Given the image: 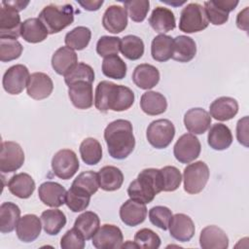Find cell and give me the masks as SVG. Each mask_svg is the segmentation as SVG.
<instances>
[{
    "label": "cell",
    "instance_id": "cell-15",
    "mask_svg": "<svg viewBox=\"0 0 249 249\" xmlns=\"http://www.w3.org/2000/svg\"><path fill=\"white\" fill-rule=\"evenodd\" d=\"M168 229L170 235L180 242L190 241L195 235L196 231L192 218L184 213L172 215Z\"/></svg>",
    "mask_w": 249,
    "mask_h": 249
},
{
    "label": "cell",
    "instance_id": "cell-54",
    "mask_svg": "<svg viewBox=\"0 0 249 249\" xmlns=\"http://www.w3.org/2000/svg\"><path fill=\"white\" fill-rule=\"evenodd\" d=\"M78 4H80L85 10L87 11H97L103 4V0H86V1H78Z\"/></svg>",
    "mask_w": 249,
    "mask_h": 249
},
{
    "label": "cell",
    "instance_id": "cell-5",
    "mask_svg": "<svg viewBox=\"0 0 249 249\" xmlns=\"http://www.w3.org/2000/svg\"><path fill=\"white\" fill-rule=\"evenodd\" d=\"M209 24L204 7L198 3H190L181 11L179 29L185 33L204 30Z\"/></svg>",
    "mask_w": 249,
    "mask_h": 249
},
{
    "label": "cell",
    "instance_id": "cell-53",
    "mask_svg": "<svg viewBox=\"0 0 249 249\" xmlns=\"http://www.w3.org/2000/svg\"><path fill=\"white\" fill-rule=\"evenodd\" d=\"M236 25L239 29L248 30V7L239 12L236 17Z\"/></svg>",
    "mask_w": 249,
    "mask_h": 249
},
{
    "label": "cell",
    "instance_id": "cell-49",
    "mask_svg": "<svg viewBox=\"0 0 249 249\" xmlns=\"http://www.w3.org/2000/svg\"><path fill=\"white\" fill-rule=\"evenodd\" d=\"M121 49V38L116 36H102L96 43V52L102 57L118 54Z\"/></svg>",
    "mask_w": 249,
    "mask_h": 249
},
{
    "label": "cell",
    "instance_id": "cell-9",
    "mask_svg": "<svg viewBox=\"0 0 249 249\" xmlns=\"http://www.w3.org/2000/svg\"><path fill=\"white\" fill-rule=\"evenodd\" d=\"M24 162V152L20 145L14 141H4L1 144L0 171L11 173L19 169Z\"/></svg>",
    "mask_w": 249,
    "mask_h": 249
},
{
    "label": "cell",
    "instance_id": "cell-36",
    "mask_svg": "<svg viewBox=\"0 0 249 249\" xmlns=\"http://www.w3.org/2000/svg\"><path fill=\"white\" fill-rule=\"evenodd\" d=\"M173 38L169 35L159 34L156 36L151 45V54L154 60L165 62L172 57Z\"/></svg>",
    "mask_w": 249,
    "mask_h": 249
},
{
    "label": "cell",
    "instance_id": "cell-30",
    "mask_svg": "<svg viewBox=\"0 0 249 249\" xmlns=\"http://www.w3.org/2000/svg\"><path fill=\"white\" fill-rule=\"evenodd\" d=\"M196 53V45L193 38L186 35H179L173 39L172 57L179 62L191 61Z\"/></svg>",
    "mask_w": 249,
    "mask_h": 249
},
{
    "label": "cell",
    "instance_id": "cell-8",
    "mask_svg": "<svg viewBox=\"0 0 249 249\" xmlns=\"http://www.w3.org/2000/svg\"><path fill=\"white\" fill-rule=\"evenodd\" d=\"M80 167L76 153L70 149H62L54 154L52 159V168L54 175L60 179L72 178Z\"/></svg>",
    "mask_w": 249,
    "mask_h": 249
},
{
    "label": "cell",
    "instance_id": "cell-35",
    "mask_svg": "<svg viewBox=\"0 0 249 249\" xmlns=\"http://www.w3.org/2000/svg\"><path fill=\"white\" fill-rule=\"evenodd\" d=\"M42 227L46 233L56 235L66 225V216L59 209H48L41 214Z\"/></svg>",
    "mask_w": 249,
    "mask_h": 249
},
{
    "label": "cell",
    "instance_id": "cell-48",
    "mask_svg": "<svg viewBox=\"0 0 249 249\" xmlns=\"http://www.w3.org/2000/svg\"><path fill=\"white\" fill-rule=\"evenodd\" d=\"M171 218H172V211L166 206L158 205V206L152 207L149 210L150 222L154 226L163 231L168 230V226Z\"/></svg>",
    "mask_w": 249,
    "mask_h": 249
},
{
    "label": "cell",
    "instance_id": "cell-11",
    "mask_svg": "<svg viewBox=\"0 0 249 249\" xmlns=\"http://www.w3.org/2000/svg\"><path fill=\"white\" fill-rule=\"evenodd\" d=\"M30 74L28 68L23 64H16L6 70L3 75L2 85L10 94H19L27 87Z\"/></svg>",
    "mask_w": 249,
    "mask_h": 249
},
{
    "label": "cell",
    "instance_id": "cell-25",
    "mask_svg": "<svg viewBox=\"0 0 249 249\" xmlns=\"http://www.w3.org/2000/svg\"><path fill=\"white\" fill-rule=\"evenodd\" d=\"M210 116L217 121L225 122L232 119L238 112L237 101L230 96H221L215 99L209 107Z\"/></svg>",
    "mask_w": 249,
    "mask_h": 249
},
{
    "label": "cell",
    "instance_id": "cell-28",
    "mask_svg": "<svg viewBox=\"0 0 249 249\" xmlns=\"http://www.w3.org/2000/svg\"><path fill=\"white\" fill-rule=\"evenodd\" d=\"M33 178L24 172L13 175L8 182V189L12 195L18 198H28L35 190Z\"/></svg>",
    "mask_w": 249,
    "mask_h": 249
},
{
    "label": "cell",
    "instance_id": "cell-40",
    "mask_svg": "<svg viewBox=\"0 0 249 249\" xmlns=\"http://www.w3.org/2000/svg\"><path fill=\"white\" fill-rule=\"evenodd\" d=\"M121 53L129 60H137L144 54V43L135 35H126L121 39Z\"/></svg>",
    "mask_w": 249,
    "mask_h": 249
},
{
    "label": "cell",
    "instance_id": "cell-23",
    "mask_svg": "<svg viewBox=\"0 0 249 249\" xmlns=\"http://www.w3.org/2000/svg\"><path fill=\"white\" fill-rule=\"evenodd\" d=\"M147 216V207L133 199H128L120 208V218L122 222L129 227H135L143 223Z\"/></svg>",
    "mask_w": 249,
    "mask_h": 249
},
{
    "label": "cell",
    "instance_id": "cell-34",
    "mask_svg": "<svg viewBox=\"0 0 249 249\" xmlns=\"http://www.w3.org/2000/svg\"><path fill=\"white\" fill-rule=\"evenodd\" d=\"M20 219L19 207L11 201L3 202L0 206V231L8 233L13 231Z\"/></svg>",
    "mask_w": 249,
    "mask_h": 249
},
{
    "label": "cell",
    "instance_id": "cell-17",
    "mask_svg": "<svg viewBox=\"0 0 249 249\" xmlns=\"http://www.w3.org/2000/svg\"><path fill=\"white\" fill-rule=\"evenodd\" d=\"M53 89V80L43 72H35L30 75L26 91L28 96L36 100H42L51 95Z\"/></svg>",
    "mask_w": 249,
    "mask_h": 249
},
{
    "label": "cell",
    "instance_id": "cell-13",
    "mask_svg": "<svg viewBox=\"0 0 249 249\" xmlns=\"http://www.w3.org/2000/svg\"><path fill=\"white\" fill-rule=\"evenodd\" d=\"M21 23L18 12L2 4L0 9V38L18 39L20 36Z\"/></svg>",
    "mask_w": 249,
    "mask_h": 249
},
{
    "label": "cell",
    "instance_id": "cell-22",
    "mask_svg": "<svg viewBox=\"0 0 249 249\" xmlns=\"http://www.w3.org/2000/svg\"><path fill=\"white\" fill-rule=\"evenodd\" d=\"M199 245L203 249H227L229 237L221 228L210 225L200 231Z\"/></svg>",
    "mask_w": 249,
    "mask_h": 249
},
{
    "label": "cell",
    "instance_id": "cell-42",
    "mask_svg": "<svg viewBox=\"0 0 249 249\" xmlns=\"http://www.w3.org/2000/svg\"><path fill=\"white\" fill-rule=\"evenodd\" d=\"M102 73L108 77L115 80H122L126 75V64L125 62L118 55H110L104 57L102 61Z\"/></svg>",
    "mask_w": 249,
    "mask_h": 249
},
{
    "label": "cell",
    "instance_id": "cell-20",
    "mask_svg": "<svg viewBox=\"0 0 249 249\" xmlns=\"http://www.w3.org/2000/svg\"><path fill=\"white\" fill-rule=\"evenodd\" d=\"M184 124L192 134H203L210 127L211 116L202 108H192L184 116Z\"/></svg>",
    "mask_w": 249,
    "mask_h": 249
},
{
    "label": "cell",
    "instance_id": "cell-38",
    "mask_svg": "<svg viewBox=\"0 0 249 249\" xmlns=\"http://www.w3.org/2000/svg\"><path fill=\"white\" fill-rule=\"evenodd\" d=\"M70 188L83 195L91 196L99 188L98 174L92 170L84 171L76 177Z\"/></svg>",
    "mask_w": 249,
    "mask_h": 249
},
{
    "label": "cell",
    "instance_id": "cell-41",
    "mask_svg": "<svg viewBox=\"0 0 249 249\" xmlns=\"http://www.w3.org/2000/svg\"><path fill=\"white\" fill-rule=\"evenodd\" d=\"M91 38V31L86 26H77L69 31L64 38L67 47L75 51L84 50L88 47Z\"/></svg>",
    "mask_w": 249,
    "mask_h": 249
},
{
    "label": "cell",
    "instance_id": "cell-12",
    "mask_svg": "<svg viewBox=\"0 0 249 249\" xmlns=\"http://www.w3.org/2000/svg\"><path fill=\"white\" fill-rule=\"evenodd\" d=\"M124 236L121 229L115 225H102L91 238L92 245L97 249L122 248Z\"/></svg>",
    "mask_w": 249,
    "mask_h": 249
},
{
    "label": "cell",
    "instance_id": "cell-52",
    "mask_svg": "<svg viewBox=\"0 0 249 249\" xmlns=\"http://www.w3.org/2000/svg\"><path fill=\"white\" fill-rule=\"evenodd\" d=\"M236 138L240 144L248 147V116L243 117L237 122Z\"/></svg>",
    "mask_w": 249,
    "mask_h": 249
},
{
    "label": "cell",
    "instance_id": "cell-27",
    "mask_svg": "<svg viewBox=\"0 0 249 249\" xmlns=\"http://www.w3.org/2000/svg\"><path fill=\"white\" fill-rule=\"evenodd\" d=\"M78 63V56L74 50L67 46L57 49L52 56V67L58 74L65 76Z\"/></svg>",
    "mask_w": 249,
    "mask_h": 249
},
{
    "label": "cell",
    "instance_id": "cell-56",
    "mask_svg": "<svg viewBox=\"0 0 249 249\" xmlns=\"http://www.w3.org/2000/svg\"><path fill=\"white\" fill-rule=\"evenodd\" d=\"M126 247H129V248H137L135 242H134V241L132 242V241H130V240H127L126 243H124V244L122 245V248H126Z\"/></svg>",
    "mask_w": 249,
    "mask_h": 249
},
{
    "label": "cell",
    "instance_id": "cell-37",
    "mask_svg": "<svg viewBox=\"0 0 249 249\" xmlns=\"http://www.w3.org/2000/svg\"><path fill=\"white\" fill-rule=\"evenodd\" d=\"M100 226V220L96 213L86 211L79 215L74 223V228L84 236L86 240L91 239Z\"/></svg>",
    "mask_w": 249,
    "mask_h": 249
},
{
    "label": "cell",
    "instance_id": "cell-44",
    "mask_svg": "<svg viewBox=\"0 0 249 249\" xmlns=\"http://www.w3.org/2000/svg\"><path fill=\"white\" fill-rule=\"evenodd\" d=\"M22 46L13 38H0V60L9 62L18 59L22 53Z\"/></svg>",
    "mask_w": 249,
    "mask_h": 249
},
{
    "label": "cell",
    "instance_id": "cell-39",
    "mask_svg": "<svg viewBox=\"0 0 249 249\" xmlns=\"http://www.w3.org/2000/svg\"><path fill=\"white\" fill-rule=\"evenodd\" d=\"M80 155L83 161L89 165L97 164L102 159V147L98 140L92 137L84 139L80 145Z\"/></svg>",
    "mask_w": 249,
    "mask_h": 249
},
{
    "label": "cell",
    "instance_id": "cell-47",
    "mask_svg": "<svg viewBox=\"0 0 249 249\" xmlns=\"http://www.w3.org/2000/svg\"><path fill=\"white\" fill-rule=\"evenodd\" d=\"M160 172L163 183V192H173L180 187L182 182V175L177 167L166 165L160 168Z\"/></svg>",
    "mask_w": 249,
    "mask_h": 249
},
{
    "label": "cell",
    "instance_id": "cell-14",
    "mask_svg": "<svg viewBox=\"0 0 249 249\" xmlns=\"http://www.w3.org/2000/svg\"><path fill=\"white\" fill-rule=\"evenodd\" d=\"M238 5L237 0H211L204 2V10L208 18L214 25H222L229 19V13Z\"/></svg>",
    "mask_w": 249,
    "mask_h": 249
},
{
    "label": "cell",
    "instance_id": "cell-4",
    "mask_svg": "<svg viewBox=\"0 0 249 249\" xmlns=\"http://www.w3.org/2000/svg\"><path fill=\"white\" fill-rule=\"evenodd\" d=\"M38 18L45 25L49 34L58 33L74 21V9L71 4H50L43 8Z\"/></svg>",
    "mask_w": 249,
    "mask_h": 249
},
{
    "label": "cell",
    "instance_id": "cell-32",
    "mask_svg": "<svg viewBox=\"0 0 249 249\" xmlns=\"http://www.w3.org/2000/svg\"><path fill=\"white\" fill-rule=\"evenodd\" d=\"M49 32L45 25L38 18H31L25 19L21 23L20 36L24 41L32 44L43 42L47 39Z\"/></svg>",
    "mask_w": 249,
    "mask_h": 249
},
{
    "label": "cell",
    "instance_id": "cell-50",
    "mask_svg": "<svg viewBox=\"0 0 249 249\" xmlns=\"http://www.w3.org/2000/svg\"><path fill=\"white\" fill-rule=\"evenodd\" d=\"M90 201V196L83 195L72 188L66 192L65 204L72 212H81L86 210Z\"/></svg>",
    "mask_w": 249,
    "mask_h": 249
},
{
    "label": "cell",
    "instance_id": "cell-46",
    "mask_svg": "<svg viewBox=\"0 0 249 249\" xmlns=\"http://www.w3.org/2000/svg\"><path fill=\"white\" fill-rule=\"evenodd\" d=\"M134 242L137 248L142 249H158L160 246V236L147 228L141 229L135 233Z\"/></svg>",
    "mask_w": 249,
    "mask_h": 249
},
{
    "label": "cell",
    "instance_id": "cell-33",
    "mask_svg": "<svg viewBox=\"0 0 249 249\" xmlns=\"http://www.w3.org/2000/svg\"><path fill=\"white\" fill-rule=\"evenodd\" d=\"M99 188L106 192L119 190L124 183V174L120 168L113 165L103 166L98 171Z\"/></svg>",
    "mask_w": 249,
    "mask_h": 249
},
{
    "label": "cell",
    "instance_id": "cell-45",
    "mask_svg": "<svg viewBox=\"0 0 249 249\" xmlns=\"http://www.w3.org/2000/svg\"><path fill=\"white\" fill-rule=\"evenodd\" d=\"M124 8L131 20L141 22L146 18L150 9L149 0H129L124 2Z\"/></svg>",
    "mask_w": 249,
    "mask_h": 249
},
{
    "label": "cell",
    "instance_id": "cell-19",
    "mask_svg": "<svg viewBox=\"0 0 249 249\" xmlns=\"http://www.w3.org/2000/svg\"><path fill=\"white\" fill-rule=\"evenodd\" d=\"M102 25L113 34L124 31L127 26V13L125 9L119 5L109 6L103 14Z\"/></svg>",
    "mask_w": 249,
    "mask_h": 249
},
{
    "label": "cell",
    "instance_id": "cell-55",
    "mask_svg": "<svg viewBox=\"0 0 249 249\" xmlns=\"http://www.w3.org/2000/svg\"><path fill=\"white\" fill-rule=\"evenodd\" d=\"M2 4L8 5V6L14 8L15 10H17L18 12H19V11L25 9V7L29 4V2H28V1L23 2V1H17V0H16V1H3Z\"/></svg>",
    "mask_w": 249,
    "mask_h": 249
},
{
    "label": "cell",
    "instance_id": "cell-18",
    "mask_svg": "<svg viewBox=\"0 0 249 249\" xmlns=\"http://www.w3.org/2000/svg\"><path fill=\"white\" fill-rule=\"evenodd\" d=\"M38 196L45 205L57 208L65 203L66 190L59 183L47 181L40 185Z\"/></svg>",
    "mask_w": 249,
    "mask_h": 249
},
{
    "label": "cell",
    "instance_id": "cell-51",
    "mask_svg": "<svg viewBox=\"0 0 249 249\" xmlns=\"http://www.w3.org/2000/svg\"><path fill=\"white\" fill-rule=\"evenodd\" d=\"M84 236L73 227L67 231L60 239V247L62 249H83L85 247Z\"/></svg>",
    "mask_w": 249,
    "mask_h": 249
},
{
    "label": "cell",
    "instance_id": "cell-2",
    "mask_svg": "<svg viewBox=\"0 0 249 249\" xmlns=\"http://www.w3.org/2000/svg\"><path fill=\"white\" fill-rule=\"evenodd\" d=\"M104 139L109 155L116 160L127 158L135 147L132 124L127 120H116L104 130Z\"/></svg>",
    "mask_w": 249,
    "mask_h": 249
},
{
    "label": "cell",
    "instance_id": "cell-43",
    "mask_svg": "<svg viewBox=\"0 0 249 249\" xmlns=\"http://www.w3.org/2000/svg\"><path fill=\"white\" fill-rule=\"evenodd\" d=\"M64 81L67 86L79 81H86L92 84L94 81V71L89 64L79 62L64 76Z\"/></svg>",
    "mask_w": 249,
    "mask_h": 249
},
{
    "label": "cell",
    "instance_id": "cell-29",
    "mask_svg": "<svg viewBox=\"0 0 249 249\" xmlns=\"http://www.w3.org/2000/svg\"><path fill=\"white\" fill-rule=\"evenodd\" d=\"M207 142L216 151L228 149L232 143V134L229 126L224 124H214L208 132Z\"/></svg>",
    "mask_w": 249,
    "mask_h": 249
},
{
    "label": "cell",
    "instance_id": "cell-3",
    "mask_svg": "<svg viewBox=\"0 0 249 249\" xmlns=\"http://www.w3.org/2000/svg\"><path fill=\"white\" fill-rule=\"evenodd\" d=\"M163 183L160 169L145 168L127 188L128 196L140 203H150L162 191Z\"/></svg>",
    "mask_w": 249,
    "mask_h": 249
},
{
    "label": "cell",
    "instance_id": "cell-16",
    "mask_svg": "<svg viewBox=\"0 0 249 249\" xmlns=\"http://www.w3.org/2000/svg\"><path fill=\"white\" fill-rule=\"evenodd\" d=\"M68 95L72 104L81 110L89 109L93 104L92 84L79 81L68 86Z\"/></svg>",
    "mask_w": 249,
    "mask_h": 249
},
{
    "label": "cell",
    "instance_id": "cell-26",
    "mask_svg": "<svg viewBox=\"0 0 249 249\" xmlns=\"http://www.w3.org/2000/svg\"><path fill=\"white\" fill-rule=\"evenodd\" d=\"M149 23L156 32L161 34L173 30L176 26L173 12L165 7H156L149 18Z\"/></svg>",
    "mask_w": 249,
    "mask_h": 249
},
{
    "label": "cell",
    "instance_id": "cell-31",
    "mask_svg": "<svg viewBox=\"0 0 249 249\" xmlns=\"http://www.w3.org/2000/svg\"><path fill=\"white\" fill-rule=\"evenodd\" d=\"M140 108L149 116H157L164 113L167 108V101L163 94L148 90L140 98Z\"/></svg>",
    "mask_w": 249,
    "mask_h": 249
},
{
    "label": "cell",
    "instance_id": "cell-1",
    "mask_svg": "<svg viewBox=\"0 0 249 249\" xmlns=\"http://www.w3.org/2000/svg\"><path fill=\"white\" fill-rule=\"evenodd\" d=\"M134 98V93L129 88L109 81H101L95 89L94 105L103 113L108 110L122 112L132 106Z\"/></svg>",
    "mask_w": 249,
    "mask_h": 249
},
{
    "label": "cell",
    "instance_id": "cell-21",
    "mask_svg": "<svg viewBox=\"0 0 249 249\" xmlns=\"http://www.w3.org/2000/svg\"><path fill=\"white\" fill-rule=\"evenodd\" d=\"M41 219L34 214H26L19 219L16 232L20 241L29 243L38 238L41 233Z\"/></svg>",
    "mask_w": 249,
    "mask_h": 249
},
{
    "label": "cell",
    "instance_id": "cell-24",
    "mask_svg": "<svg viewBox=\"0 0 249 249\" xmlns=\"http://www.w3.org/2000/svg\"><path fill=\"white\" fill-rule=\"evenodd\" d=\"M132 81L141 89H151L160 81V71L154 65L142 63L137 65L132 73Z\"/></svg>",
    "mask_w": 249,
    "mask_h": 249
},
{
    "label": "cell",
    "instance_id": "cell-10",
    "mask_svg": "<svg viewBox=\"0 0 249 249\" xmlns=\"http://www.w3.org/2000/svg\"><path fill=\"white\" fill-rule=\"evenodd\" d=\"M201 151L199 140L195 134L185 133L176 141L173 154L175 159L181 163H190L198 158Z\"/></svg>",
    "mask_w": 249,
    "mask_h": 249
},
{
    "label": "cell",
    "instance_id": "cell-7",
    "mask_svg": "<svg viewBox=\"0 0 249 249\" xmlns=\"http://www.w3.org/2000/svg\"><path fill=\"white\" fill-rule=\"evenodd\" d=\"M175 135L174 124L166 119L153 121L147 127L146 137L148 142L156 149L166 148Z\"/></svg>",
    "mask_w": 249,
    "mask_h": 249
},
{
    "label": "cell",
    "instance_id": "cell-6",
    "mask_svg": "<svg viewBox=\"0 0 249 249\" xmlns=\"http://www.w3.org/2000/svg\"><path fill=\"white\" fill-rule=\"evenodd\" d=\"M209 175L208 165L204 161L198 160L188 164L183 173L185 192L190 195L200 193L207 184Z\"/></svg>",
    "mask_w": 249,
    "mask_h": 249
}]
</instances>
